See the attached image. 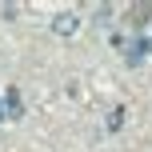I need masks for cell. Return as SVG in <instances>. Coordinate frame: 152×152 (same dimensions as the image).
I'll return each instance as SVG.
<instances>
[{
	"instance_id": "cell-1",
	"label": "cell",
	"mask_w": 152,
	"mask_h": 152,
	"mask_svg": "<svg viewBox=\"0 0 152 152\" xmlns=\"http://www.w3.org/2000/svg\"><path fill=\"white\" fill-rule=\"evenodd\" d=\"M52 32L56 36H76V32H80V16L76 12H56L52 16Z\"/></svg>"
},
{
	"instance_id": "cell-2",
	"label": "cell",
	"mask_w": 152,
	"mask_h": 152,
	"mask_svg": "<svg viewBox=\"0 0 152 152\" xmlns=\"http://www.w3.org/2000/svg\"><path fill=\"white\" fill-rule=\"evenodd\" d=\"M4 108H8V116H20V92H16V88L4 92Z\"/></svg>"
},
{
	"instance_id": "cell-3",
	"label": "cell",
	"mask_w": 152,
	"mask_h": 152,
	"mask_svg": "<svg viewBox=\"0 0 152 152\" xmlns=\"http://www.w3.org/2000/svg\"><path fill=\"white\" fill-rule=\"evenodd\" d=\"M120 124H124V108H116V112L108 116V132H116V128H120Z\"/></svg>"
},
{
	"instance_id": "cell-4",
	"label": "cell",
	"mask_w": 152,
	"mask_h": 152,
	"mask_svg": "<svg viewBox=\"0 0 152 152\" xmlns=\"http://www.w3.org/2000/svg\"><path fill=\"white\" fill-rule=\"evenodd\" d=\"M148 52H152V40H148Z\"/></svg>"
},
{
	"instance_id": "cell-5",
	"label": "cell",
	"mask_w": 152,
	"mask_h": 152,
	"mask_svg": "<svg viewBox=\"0 0 152 152\" xmlns=\"http://www.w3.org/2000/svg\"><path fill=\"white\" fill-rule=\"evenodd\" d=\"M0 120H4V112H0Z\"/></svg>"
}]
</instances>
